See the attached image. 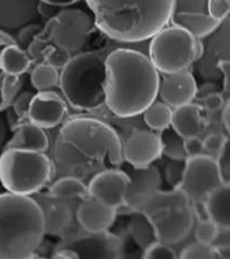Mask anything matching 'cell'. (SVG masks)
Listing matches in <instances>:
<instances>
[{
    "mask_svg": "<svg viewBox=\"0 0 230 259\" xmlns=\"http://www.w3.org/2000/svg\"><path fill=\"white\" fill-rule=\"evenodd\" d=\"M60 71L45 62L35 66L31 74V82L38 91H48L59 87Z\"/></svg>",
    "mask_w": 230,
    "mask_h": 259,
    "instance_id": "30",
    "label": "cell"
},
{
    "mask_svg": "<svg viewBox=\"0 0 230 259\" xmlns=\"http://www.w3.org/2000/svg\"><path fill=\"white\" fill-rule=\"evenodd\" d=\"M45 235L43 212L35 199L0 194V259L31 258Z\"/></svg>",
    "mask_w": 230,
    "mask_h": 259,
    "instance_id": "3",
    "label": "cell"
},
{
    "mask_svg": "<svg viewBox=\"0 0 230 259\" xmlns=\"http://www.w3.org/2000/svg\"><path fill=\"white\" fill-rule=\"evenodd\" d=\"M227 139H228L227 135L225 136L224 134H218V133L208 134L206 137L204 138V140H202L203 149L205 153L209 154L212 157L213 155L217 156V154L222 149Z\"/></svg>",
    "mask_w": 230,
    "mask_h": 259,
    "instance_id": "38",
    "label": "cell"
},
{
    "mask_svg": "<svg viewBox=\"0 0 230 259\" xmlns=\"http://www.w3.org/2000/svg\"><path fill=\"white\" fill-rule=\"evenodd\" d=\"M69 108L64 97L53 90L38 91L29 105L28 121L44 130L61 125L68 116Z\"/></svg>",
    "mask_w": 230,
    "mask_h": 259,
    "instance_id": "19",
    "label": "cell"
},
{
    "mask_svg": "<svg viewBox=\"0 0 230 259\" xmlns=\"http://www.w3.org/2000/svg\"><path fill=\"white\" fill-rule=\"evenodd\" d=\"M162 143L158 132L137 129L122 142L123 160L134 168H144L162 155Z\"/></svg>",
    "mask_w": 230,
    "mask_h": 259,
    "instance_id": "18",
    "label": "cell"
},
{
    "mask_svg": "<svg viewBox=\"0 0 230 259\" xmlns=\"http://www.w3.org/2000/svg\"><path fill=\"white\" fill-rule=\"evenodd\" d=\"M183 149L187 155V158L205 153L203 149V142L199 136L183 139Z\"/></svg>",
    "mask_w": 230,
    "mask_h": 259,
    "instance_id": "41",
    "label": "cell"
},
{
    "mask_svg": "<svg viewBox=\"0 0 230 259\" xmlns=\"http://www.w3.org/2000/svg\"><path fill=\"white\" fill-rule=\"evenodd\" d=\"M207 123L202 105L192 102L173 109L170 127L182 139H186L199 136L206 129Z\"/></svg>",
    "mask_w": 230,
    "mask_h": 259,
    "instance_id": "22",
    "label": "cell"
},
{
    "mask_svg": "<svg viewBox=\"0 0 230 259\" xmlns=\"http://www.w3.org/2000/svg\"><path fill=\"white\" fill-rule=\"evenodd\" d=\"M221 111V115H220V121L222 122L223 128L226 130V134H229V124H230V101L229 98L226 99L225 104L223 105Z\"/></svg>",
    "mask_w": 230,
    "mask_h": 259,
    "instance_id": "45",
    "label": "cell"
},
{
    "mask_svg": "<svg viewBox=\"0 0 230 259\" xmlns=\"http://www.w3.org/2000/svg\"><path fill=\"white\" fill-rule=\"evenodd\" d=\"M198 85L189 70L161 74L158 96L171 108L186 105L198 96Z\"/></svg>",
    "mask_w": 230,
    "mask_h": 259,
    "instance_id": "20",
    "label": "cell"
},
{
    "mask_svg": "<svg viewBox=\"0 0 230 259\" xmlns=\"http://www.w3.org/2000/svg\"><path fill=\"white\" fill-rule=\"evenodd\" d=\"M109 51H91L73 56L61 69L59 87L74 109L94 112L105 106V59Z\"/></svg>",
    "mask_w": 230,
    "mask_h": 259,
    "instance_id": "4",
    "label": "cell"
},
{
    "mask_svg": "<svg viewBox=\"0 0 230 259\" xmlns=\"http://www.w3.org/2000/svg\"><path fill=\"white\" fill-rule=\"evenodd\" d=\"M142 257L146 259H175L177 258L176 251L170 245L155 241L143 250Z\"/></svg>",
    "mask_w": 230,
    "mask_h": 259,
    "instance_id": "34",
    "label": "cell"
},
{
    "mask_svg": "<svg viewBox=\"0 0 230 259\" xmlns=\"http://www.w3.org/2000/svg\"><path fill=\"white\" fill-rule=\"evenodd\" d=\"M223 185L214 157L201 154L185 160L182 182L177 188L182 190L195 204H203L210 192Z\"/></svg>",
    "mask_w": 230,
    "mask_h": 259,
    "instance_id": "9",
    "label": "cell"
},
{
    "mask_svg": "<svg viewBox=\"0 0 230 259\" xmlns=\"http://www.w3.org/2000/svg\"><path fill=\"white\" fill-rule=\"evenodd\" d=\"M128 231L129 236L142 250L158 240L150 220L141 210L132 211L128 222Z\"/></svg>",
    "mask_w": 230,
    "mask_h": 259,
    "instance_id": "27",
    "label": "cell"
},
{
    "mask_svg": "<svg viewBox=\"0 0 230 259\" xmlns=\"http://www.w3.org/2000/svg\"><path fill=\"white\" fill-rule=\"evenodd\" d=\"M122 170L129 177V185L125 194V208L130 212L142 210L154 194L161 189L160 172L153 165L144 168H134L128 164Z\"/></svg>",
    "mask_w": 230,
    "mask_h": 259,
    "instance_id": "15",
    "label": "cell"
},
{
    "mask_svg": "<svg viewBox=\"0 0 230 259\" xmlns=\"http://www.w3.org/2000/svg\"><path fill=\"white\" fill-rule=\"evenodd\" d=\"M13 42L14 41L10 40L8 37L0 34V52L2 51V49L4 48L5 46H7L9 44H13ZM8 77V75H6L0 69V98L3 97V95H4L3 93H4L5 80H6V77Z\"/></svg>",
    "mask_w": 230,
    "mask_h": 259,
    "instance_id": "46",
    "label": "cell"
},
{
    "mask_svg": "<svg viewBox=\"0 0 230 259\" xmlns=\"http://www.w3.org/2000/svg\"><path fill=\"white\" fill-rule=\"evenodd\" d=\"M50 147V139L44 129L30 121L17 126L12 138L7 142L6 149L32 150L45 152Z\"/></svg>",
    "mask_w": 230,
    "mask_h": 259,
    "instance_id": "23",
    "label": "cell"
},
{
    "mask_svg": "<svg viewBox=\"0 0 230 259\" xmlns=\"http://www.w3.org/2000/svg\"><path fill=\"white\" fill-rule=\"evenodd\" d=\"M59 135L86 158L121 166L122 141L117 132L105 121L91 116H77L62 123Z\"/></svg>",
    "mask_w": 230,
    "mask_h": 259,
    "instance_id": "5",
    "label": "cell"
},
{
    "mask_svg": "<svg viewBox=\"0 0 230 259\" xmlns=\"http://www.w3.org/2000/svg\"><path fill=\"white\" fill-rule=\"evenodd\" d=\"M150 220L157 239L167 245L182 242L194 225L193 202L182 190H158L142 210Z\"/></svg>",
    "mask_w": 230,
    "mask_h": 259,
    "instance_id": "6",
    "label": "cell"
},
{
    "mask_svg": "<svg viewBox=\"0 0 230 259\" xmlns=\"http://www.w3.org/2000/svg\"><path fill=\"white\" fill-rule=\"evenodd\" d=\"M53 257L61 259L79 258L71 248L67 247H57L56 249L53 251Z\"/></svg>",
    "mask_w": 230,
    "mask_h": 259,
    "instance_id": "44",
    "label": "cell"
},
{
    "mask_svg": "<svg viewBox=\"0 0 230 259\" xmlns=\"http://www.w3.org/2000/svg\"><path fill=\"white\" fill-rule=\"evenodd\" d=\"M216 163L223 184L230 185V148L229 139L226 140L222 149L217 154Z\"/></svg>",
    "mask_w": 230,
    "mask_h": 259,
    "instance_id": "36",
    "label": "cell"
},
{
    "mask_svg": "<svg viewBox=\"0 0 230 259\" xmlns=\"http://www.w3.org/2000/svg\"><path fill=\"white\" fill-rule=\"evenodd\" d=\"M71 58V53L58 48L55 45H49L45 52L44 62L60 70L69 63Z\"/></svg>",
    "mask_w": 230,
    "mask_h": 259,
    "instance_id": "35",
    "label": "cell"
},
{
    "mask_svg": "<svg viewBox=\"0 0 230 259\" xmlns=\"http://www.w3.org/2000/svg\"><path fill=\"white\" fill-rule=\"evenodd\" d=\"M32 196L40 204L43 212L45 233L61 236L63 240L71 238L77 210L69 202L71 198H55L48 194H40V192Z\"/></svg>",
    "mask_w": 230,
    "mask_h": 259,
    "instance_id": "17",
    "label": "cell"
},
{
    "mask_svg": "<svg viewBox=\"0 0 230 259\" xmlns=\"http://www.w3.org/2000/svg\"><path fill=\"white\" fill-rule=\"evenodd\" d=\"M52 42L69 53L83 48L95 30V21L84 10L65 7L55 17Z\"/></svg>",
    "mask_w": 230,
    "mask_h": 259,
    "instance_id": "10",
    "label": "cell"
},
{
    "mask_svg": "<svg viewBox=\"0 0 230 259\" xmlns=\"http://www.w3.org/2000/svg\"><path fill=\"white\" fill-rule=\"evenodd\" d=\"M158 134L161 140L162 153L173 160L185 161L187 155L183 149V139L171 127L158 132Z\"/></svg>",
    "mask_w": 230,
    "mask_h": 259,
    "instance_id": "31",
    "label": "cell"
},
{
    "mask_svg": "<svg viewBox=\"0 0 230 259\" xmlns=\"http://www.w3.org/2000/svg\"><path fill=\"white\" fill-rule=\"evenodd\" d=\"M54 157L57 164L69 167L71 173H79V176L85 173V166H90L92 162H95L86 158L73 146L65 142L59 134L54 146Z\"/></svg>",
    "mask_w": 230,
    "mask_h": 259,
    "instance_id": "26",
    "label": "cell"
},
{
    "mask_svg": "<svg viewBox=\"0 0 230 259\" xmlns=\"http://www.w3.org/2000/svg\"><path fill=\"white\" fill-rule=\"evenodd\" d=\"M173 108L164 102H154L142 113L143 121L149 129L161 132L171 125Z\"/></svg>",
    "mask_w": 230,
    "mask_h": 259,
    "instance_id": "29",
    "label": "cell"
},
{
    "mask_svg": "<svg viewBox=\"0 0 230 259\" xmlns=\"http://www.w3.org/2000/svg\"><path fill=\"white\" fill-rule=\"evenodd\" d=\"M185 172V161L173 160L170 162L165 169L166 181L173 188H176L182 182Z\"/></svg>",
    "mask_w": 230,
    "mask_h": 259,
    "instance_id": "37",
    "label": "cell"
},
{
    "mask_svg": "<svg viewBox=\"0 0 230 259\" xmlns=\"http://www.w3.org/2000/svg\"><path fill=\"white\" fill-rule=\"evenodd\" d=\"M105 106L120 119L142 115L158 97L160 73L145 53L114 47L105 59Z\"/></svg>",
    "mask_w": 230,
    "mask_h": 259,
    "instance_id": "1",
    "label": "cell"
},
{
    "mask_svg": "<svg viewBox=\"0 0 230 259\" xmlns=\"http://www.w3.org/2000/svg\"><path fill=\"white\" fill-rule=\"evenodd\" d=\"M179 257L182 259H218V253L212 244L194 241L186 246Z\"/></svg>",
    "mask_w": 230,
    "mask_h": 259,
    "instance_id": "32",
    "label": "cell"
},
{
    "mask_svg": "<svg viewBox=\"0 0 230 259\" xmlns=\"http://www.w3.org/2000/svg\"><path fill=\"white\" fill-rule=\"evenodd\" d=\"M96 28L121 44L149 40L169 24L174 0H85Z\"/></svg>",
    "mask_w": 230,
    "mask_h": 259,
    "instance_id": "2",
    "label": "cell"
},
{
    "mask_svg": "<svg viewBox=\"0 0 230 259\" xmlns=\"http://www.w3.org/2000/svg\"><path fill=\"white\" fill-rule=\"evenodd\" d=\"M32 60L20 46L9 44L0 52V69L11 77H19L28 70Z\"/></svg>",
    "mask_w": 230,
    "mask_h": 259,
    "instance_id": "25",
    "label": "cell"
},
{
    "mask_svg": "<svg viewBox=\"0 0 230 259\" xmlns=\"http://www.w3.org/2000/svg\"><path fill=\"white\" fill-rule=\"evenodd\" d=\"M8 134V123L7 118L0 114V147L3 145Z\"/></svg>",
    "mask_w": 230,
    "mask_h": 259,
    "instance_id": "47",
    "label": "cell"
},
{
    "mask_svg": "<svg viewBox=\"0 0 230 259\" xmlns=\"http://www.w3.org/2000/svg\"><path fill=\"white\" fill-rule=\"evenodd\" d=\"M58 247L71 248L79 258H119L122 252L121 239L108 231L99 233L83 231L63 240L62 245Z\"/></svg>",
    "mask_w": 230,
    "mask_h": 259,
    "instance_id": "13",
    "label": "cell"
},
{
    "mask_svg": "<svg viewBox=\"0 0 230 259\" xmlns=\"http://www.w3.org/2000/svg\"><path fill=\"white\" fill-rule=\"evenodd\" d=\"M117 215V210L105 205L88 195L81 199L76 210V220L81 229L89 233L109 231Z\"/></svg>",
    "mask_w": 230,
    "mask_h": 259,
    "instance_id": "21",
    "label": "cell"
},
{
    "mask_svg": "<svg viewBox=\"0 0 230 259\" xmlns=\"http://www.w3.org/2000/svg\"><path fill=\"white\" fill-rule=\"evenodd\" d=\"M219 232V227L210 221L204 218L199 220L198 225L195 229V238L199 242L212 244Z\"/></svg>",
    "mask_w": 230,
    "mask_h": 259,
    "instance_id": "33",
    "label": "cell"
},
{
    "mask_svg": "<svg viewBox=\"0 0 230 259\" xmlns=\"http://www.w3.org/2000/svg\"><path fill=\"white\" fill-rule=\"evenodd\" d=\"M210 0H174L169 24L186 29L202 39L220 24L210 15Z\"/></svg>",
    "mask_w": 230,
    "mask_h": 259,
    "instance_id": "11",
    "label": "cell"
},
{
    "mask_svg": "<svg viewBox=\"0 0 230 259\" xmlns=\"http://www.w3.org/2000/svg\"><path fill=\"white\" fill-rule=\"evenodd\" d=\"M219 72L221 73V79H223V93L226 94V97L229 98L230 91V61H218L217 65Z\"/></svg>",
    "mask_w": 230,
    "mask_h": 259,
    "instance_id": "42",
    "label": "cell"
},
{
    "mask_svg": "<svg viewBox=\"0 0 230 259\" xmlns=\"http://www.w3.org/2000/svg\"><path fill=\"white\" fill-rule=\"evenodd\" d=\"M226 99L227 98L218 92L208 94L202 97V108L206 109L210 113H216L222 109Z\"/></svg>",
    "mask_w": 230,
    "mask_h": 259,
    "instance_id": "39",
    "label": "cell"
},
{
    "mask_svg": "<svg viewBox=\"0 0 230 259\" xmlns=\"http://www.w3.org/2000/svg\"><path fill=\"white\" fill-rule=\"evenodd\" d=\"M129 177L122 169L100 170L89 181L87 189L90 196L107 206L117 210L125 208V194Z\"/></svg>",
    "mask_w": 230,
    "mask_h": 259,
    "instance_id": "14",
    "label": "cell"
},
{
    "mask_svg": "<svg viewBox=\"0 0 230 259\" xmlns=\"http://www.w3.org/2000/svg\"><path fill=\"white\" fill-rule=\"evenodd\" d=\"M202 56L196 62L201 77L210 81L221 79L217 65L218 61L229 60L230 17H226L217 29L202 38Z\"/></svg>",
    "mask_w": 230,
    "mask_h": 259,
    "instance_id": "12",
    "label": "cell"
},
{
    "mask_svg": "<svg viewBox=\"0 0 230 259\" xmlns=\"http://www.w3.org/2000/svg\"><path fill=\"white\" fill-rule=\"evenodd\" d=\"M202 53V39L186 29L170 24L149 41L148 56L160 74L189 70Z\"/></svg>",
    "mask_w": 230,
    "mask_h": 259,
    "instance_id": "8",
    "label": "cell"
},
{
    "mask_svg": "<svg viewBox=\"0 0 230 259\" xmlns=\"http://www.w3.org/2000/svg\"><path fill=\"white\" fill-rule=\"evenodd\" d=\"M4 186L2 185V183H1V180H0V194H2L3 192H5Z\"/></svg>",
    "mask_w": 230,
    "mask_h": 259,
    "instance_id": "49",
    "label": "cell"
},
{
    "mask_svg": "<svg viewBox=\"0 0 230 259\" xmlns=\"http://www.w3.org/2000/svg\"><path fill=\"white\" fill-rule=\"evenodd\" d=\"M39 0H0V34L16 45L20 32L29 25L40 24Z\"/></svg>",
    "mask_w": 230,
    "mask_h": 259,
    "instance_id": "16",
    "label": "cell"
},
{
    "mask_svg": "<svg viewBox=\"0 0 230 259\" xmlns=\"http://www.w3.org/2000/svg\"><path fill=\"white\" fill-rule=\"evenodd\" d=\"M49 195L55 198H85L88 196L87 186L80 178L72 176L60 178L50 187Z\"/></svg>",
    "mask_w": 230,
    "mask_h": 259,
    "instance_id": "28",
    "label": "cell"
},
{
    "mask_svg": "<svg viewBox=\"0 0 230 259\" xmlns=\"http://www.w3.org/2000/svg\"><path fill=\"white\" fill-rule=\"evenodd\" d=\"M32 96H33L32 93L24 92L16 98V101L14 103L13 110L16 113V115L19 117V119L24 117L27 118L29 105H30V102H31Z\"/></svg>",
    "mask_w": 230,
    "mask_h": 259,
    "instance_id": "40",
    "label": "cell"
},
{
    "mask_svg": "<svg viewBox=\"0 0 230 259\" xmlns=\"http://www.w3.org/2000/svg\"><path fill=\"white\" fill-rule=\"evenodd\" d=\"M39 1L58 6L61 8H65V7H70L72 5L77 4L78 2H80L81 0H39Z\"/></svg>",
    "mask_w": 230,
    "mask_h": 259,
    "instance_id": "48",
    "label": "cell"
},
{
    "mask_svg": "<svg viewBox=\"0 0 230 259\" xmlns=\"http://www.w3.org/2000/svg\"><path fill=\"white\" fill-rule=\"evenodd\" d=\"M62 8L58 7V6H54V5L49 4V3H45V2H41L39 1V4L37 7V10L40 15V17L42 18H47V19H51L53 18L58 15V13L61 11Z\"/></svg>",
    "mask_w": 230,
    "mask_h": 259,
    "instance_id": "43",
    "label": "cell"
},
{
    "mask_svg": "<svg viewBox=\"0 0 230 259\" xmlns=\"http://www.w3.org/2000/svg\"><path fill=\"white\" fill-rule=\"evenodd\" d=\"M54 174V166L45 152L6 149L0 155V180L5 190L29 195L39 193Z\"/></svg>",
    "mask_w": 230,
    "mask_h": 259,
    "instance_id": "7",
    "label": "cell"
},
{
    "mask_svg": "<svg viewBox=\"0 0 230 259\" xmlns=\"http://www.w3.org/2000/svg\"><path fill=\"white\" fill-rule=\"evenodd\" d=\"M207 218L220 229L230 227V185L223 184L208 194L203 202Z\"/></svg>",
    "mask_w": 230,
    "mask_h": 259,
    "instance_id": "24",
    "label": "cell"
}]
</instances>
